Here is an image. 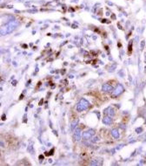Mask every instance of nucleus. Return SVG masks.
<instances>
[{
    "label": "nucleus",
    "mask_w": 146,
    "mask_h": 166,
    "mask_svg": "<svg viewBox=\"0 0 146 166\" xmlns=\"http://www.w3.org/2000/svg\"><path fill=\"white\" fill-rule=\"evenodd\" d=\"M102 90L104 91V92H111L112 90H113V87H112L111 85H110V84H104L102 87Z\"/></svg>",
    "instance_id": "nucleus-6"
},
{
    "label": "nucleus",
    "mask_w": 146,
    "mask_h": 166,
    "mask_svg": "<svg viewBox=\"0 0 146 166\" xmlns=\"http://www.w3.org/2000/svg\"><path fill=\"white\" fill-rule=\"evenodd\" d=\"M123 87L121 85V84H118V85H117V87H116L115 89H114L113 93H112V95H113L114 97L118 96L120 94L123 93Z\"/></svg>",
    "instance_id": "nucleus-3"
},
{
    "label": "nucleus",
    "mask_w": 146,
    "mask_h": 166,
    "mask_svg": "<svg viewBox=\"0 0 146 166\" xmlns=\"http://www.w3.org/2000/svg\"><path fill=\"white\" fill-rule=\"evenodd\" d=\"M74 137H75V139L77 141H79L81 139V130L79 128L76 129L75 132H74Z\"/></svg>",
    "instance_id": "nucleus-7"
},
{
    "label": "nucleus",
    "mask_w": 146,
    "mask_h": 166,
    "mask_svg": "<svg viewBox=\"0 0 146 166\" xmlns=\"http://www.w3.org/2000/svg\"><path fill=\"white\" fill-rule=\"evenodd\" d=\"M111 135H112V136H113L114 138H116V139L119 138V132H118V130H116V129L111 131Z\"/></svg>",
    "instance_id": "nucleus-9"
},
{
    "label": "nucleus",
    "mask_w": 146,
    "mask_h": 166,
    "mask_svg": "<svg viewBox=\"0 0 146 166\" xmlns=\"http://www.w3.org/2000/svg\"><path fill=\"white\" fill-rule=\"evenodd\" d=\"M89 105H90V103H89L88 100H85V99H81V100L78 101V103L77 104V111H78V112H82V111H84V110L87 109Z\"/></svg>",
    "instance_id": "nucleus-2"
},
{
    "label": "nucleus",
    "mask_w": 146,
    "mask_h": 166,
    "mask_svg": "<svg viewBox=\"0 0 146 166\" xmlns=\"http://www.w3.org/2000/svg\"><path fill=\"white\" fill-rule=\"evenodd\" d=\"M53 152H54V150H53V149H51V150H50V154H49V155H52V153H53Z\"/></svg>",
    "instance_id": "nucleus-12"
},
{
    "label": "nucleus",
    "mask_w": 146,
    "mask_h": 166,
    "mask_svg": "<svg viewBox=\"0 0 146 166\" xmlns=\"http://www.w3.org/2000/svg\"><path fill=\"white\" fill-rule=\"evenodd\" d=\"M103 122H104V124H106V125L111 124V122H112V118L110 117V116H104V119H103Z\"/></svg>",
    "instance_id": "nucleus-8"
},
{
    "label": "nucleus",
    "mask_w": 146,
    "mask_h": 166,
    "mask_svg": "<svg viewBox=\"0 0 146 166\" xmlns=\"http://www.w3.org/2000/svg\"><path fill=\"white\" fill-rule=\"evenodd\" d=\"M18 25H19V23H18L17 20L9 21V23L6 24L4 26H2V28H1V35L4 36V35H7L9 33H12L17 28Z\"/></svg>",
    "instance_id": "nucleus-1"
},
{
    "label": "nucleus",
    "mask_w": 146,
    "mask_h": 166,
    "mask_svg": "<svg viewBox=\"0 0 146 166\" xmlns=\"http://www.w3.org/2000/svg\"><path fill=\"white\" fill-rule=\"evenodd\" d=\"M104 114H105L106 116H110V117H112V116L115 115V110L112 108H110V107H109V108H107L104 110Z\"/></svg>",
    "instance_id": "nucleus-5"
},
{
    "label": "nucleus",
    "mask_w": 146,
    "mask_h": 166,
    "mask_svg": "<svg viewBox=\"0 0 146 166\" xmlns=\"http://www.w3.org/2000/svg\"><path fill=\"white\" fill-rule=\"evenodd\" d=\"M2 118H3L2 120H5V116H3V117H2Z\"/></svg>",
    "instance_id": "nucleus-13"
},
{
    "label": "nucleus",
    "mask_w": 146,
    "mask_h": 166,
    "mask_svg": "<svg viewBox=\"0 0 146 166\" xmlns=\"http://www.w3.org/2000/svg\"><path fill=\"white\" fill-rule=\"evenodd\" d=\"M77 122H78V120H75V122H72V124H71V129L72 130H74V129H76V127H77Z\"/></svg>",
    "instance_id": "nucleus-10"
},
{
    "label": "nucleus",
    "mask_w": 146,
    "mask_h": 166,
    "mask_svg": "<svg viewBox=\"0 0 146 166\" xmlns=\"http://www.w3.org/2000/svg\"><path fill=\"white\" fill-rule=\"evenodd\" d=\"M97 140H98V139H97V137H96V138H93V142H97Z\"/></svg>",
    "instance_id": "nucleus-11"
},
{
    "label": "nucleus",
    "mask_w": 146,
    "mask_h": 166,
    "mask_svg": "<svg viewBox=\"0 0 146 166\" xmlns=\"http://www.w3.org/2000/svg\"><path fill=\"white\" fill-rule=\"evenodd\" d=\"M94 135H95V130H88L83 134V137L85 138V140H87V139L91 138V137H92Z\"/></svg>",
    "instance_id": "nucleus-4"
}]
</instances>
